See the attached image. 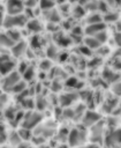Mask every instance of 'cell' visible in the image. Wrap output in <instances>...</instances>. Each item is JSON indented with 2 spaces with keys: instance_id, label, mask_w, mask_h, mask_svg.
I'll return each instance as SVG.
<instances>
[{
  "instance_id": "2",
  "label": "cell",
  "mask_w": 121,
  "mask_h": 148,
  "mask_svg": "<svg viewBox=\"0 0 121 148\" xmlns=\"http://www.w3.org/2000/svg\"><path fill=\"white\" fill-rule=\"evenodd\" d=\"M41 121H43V114L39 111H29V112L24 113L21 126L32 130V128H36Z\"/></svg>"
},
{
  "instance_id": "48",
  "label": "cell",
  "mask_w": 121,
  "mask_h": 148,
  "mask_svg": "<svg viewBox=\"0 0 121 148\" xmlns=\"http://www.w3.org/2000/svg\"><path fill=\"white\" fill-rule=\"evenodd\" d=\"M52 88H53L54 91H58V90L61 88V84H60L59 82H54V83H52Z\"/></svg>"
},
{
  "instance_id": "30",
  "label": "cell",
  "mask_w": 121,
  "mask_h": 148,
  "mask_svg": "<svg viewBox=\"0 0 121 148\" xmlns=\"http://www.w3.org/2000/svg\"><path fill=\"white\" fill-rule=\"evenodd\" d=\"M97 39H98V42L100 43V44H104L106 40H107V34H106V31L105 30H101V31H99V32H97L96 35H93Z\"/></svg>"
},
{
  "instance_id": "36",
  "label": "cell",
  "mask_w": 121,
  "mask_h": 148,
  "mask_svg": "<svg viewBox=\"0 0 121 148\" xmlns=\"http://www.w3.org/2000/svg\"><path fill=\"white\" fill-rule=\"evenodd\" d=\"M62 117L66 119H74L75 114H74V109H67L65 111H62Z\"/></svg>"
},
{
  "instance_id": "25",
  "label": "cell",
  "mask_w": 121,
  "mask_h": 148,
  "mask_svg": "<svg viewBox=\"0 0 121 148\" xmlns=\"http://www.w3.org/2000/svg\"><path fill=\"white\" fill-rule=\"evenodd\" d=\"M8 36L16 43V42H18V40H21V32L18 31V30H16V29H14V28H10V29H8Z\"/></svg>"
},
{
  "instance_id": "45",
  "label": "cell",
  "mask_w": 121,
  "mask_h": 148,
  "mask_svg": "<svg viewBox=\"0 0 121 148\" xmlns=\"http://www.w3.org/2000/svg\"><path fill=\"white\" fill-rule=\"evenodd\" d=\"M16 148H31V147L29 146V143H27V141H22L20 145L16 146Z\"/></svg>"
},
{
  "instance_id": "32",
  "label": "cell",
  "mask_w": 121,
  "mask_h": 148,
  "mask_svg": "<svg viewBox=\"0 0 121 148\" xmlns=\"http://www.w3.org/2000/svg\"><path fill=\"white\" fill-rule=\"evenodd\" d=\"M56 42H58V44L61 45V46H68V45L71 43V39L68 38V37H66V36H62V35H61L59 38H56Z\"/></svg>"
},
{
  "instance_id": "46",
  "label": "cell",
  "mask_w": 121,
  "mask_h": 148,
  "mask_svg": "<svg viewBox=\"0 0 121 148\" xmlns=\"http://www.w3.org/2000/svg\"><path fill=\"white\" fill-rule=\"evenodd\" d=\"M113 68H114V69H120V71H121V60H116V61H114V64H113Z\"/></svg>"
},
{
  "instance_id": "4",
  "label": "cell",
  "mask_w": 121,
  "mask_h": 148,
  "mask_svg": "<svg viewBox=\"0 0 121 148\" xmlns=\"http://www.w3.org/2000/svg\"><path fill=\"white\" fill-rule=\"evenodd\" d=\"M27 22H28V18L24 14H15V15L8 14L7 16H5L2 25L7 29H10L16 27H23L24 24H27Z\"/></svg>"
},
{
  "instance_id": "14",
  "label": "cell",
  "mask_w": 121,
  "mask_h": 148,
  "mask_svg": "<svg viewBox=\"0 0 121 148\" xmlns=\"http://www.w3.org/2000/svg\"><path fill=\"white\" fill-rule=\"evenodd\" d=\"M7 140L10 142V145L12 146H14V147H16L17 145H20L23 140H22V138H21V135H20V133H18V131H13V132H10L8 135H7Z\"/></svg>"
},
{
  "instance_id": "24",
  "label": "cell",
  "mask_w": 121,
  "mask_h": 148,
  "mask_svg": "<svg viewBox=\"0 0 121 148\" xmlns=\"http://www.w3.org/2000/svg\"><path fill=\"white\" fill-rule=\"evenodd\" d=\"M20 103L22 104L23 109H25V110H31L33 108V105H35L33 99L31 97H29V96H27L25 98H23L22 101H20Z\"/></svg>"
},
{
  "instance_id": "8",
  "label": "cell",
  "mask_w": 121,
  "mask_h": 148,
  "mask_svg": "<svg viewBox=\"0 0 121 148\" xmlns=\"http://www.w3.org/2000/svg\"><path fill=\"white\" fill-rule=\"evenodd\" d=\"M15 65H16L15 61L9 56H6V54L0 56V74L1 75H7L10 72H13L15 68Z\"/></svg>"
},
{
  "instance_id": "1",
  "label": "cell",
  "mask_w": 121,
  "mask_h": 148,
  "mask_svg": "<svg viewBox=\"0 0 121 148\" xmlns=\"http://www.w3.org/2000/svg\"><path fill=\"white\" fill-rule=\"evenodd\" d=\"M88 136V132L86 130H84V127H75L71 131H69L68 133V138H67V142L70 147H80L82 146Z\"/></svg>"
},
{
  "instance_id": "43",
  "label": "cell",
  "mask_w": 121,
  "mask_h": 148,
  "mask_svg": "<svg viewBox=\"0 0 121 148\" xmlns=\"http://www.w3.org/2000/svg\"><path fill=\"white\" fill-rule=\"evenodd\" d=\"M78 148H99V145L98 143H93V142H91V143H89V145H86V146H80Z\"/></svg>"
},
{
  "instance_id": "5",
  "label": "cell",
  "mask_w": 121,
  "mask_h": 148,
  "mask_svg": "<svg viewBox=\"0 0 121 148\" xmlns=\"http://www.w3.org/2000/svg\"><path fill=\"white\" fill-rule=\"evenodd\" d=\"M104 143L109 148H115L121 146V128H115L109 131L104 138Z\"/></svg>"
},
{
  "instance_id": "16",
  "label": "cell",
  "mask_w": 121,
  "mask_h": 148,
  "mask_svg": "<svg viewBox=\"0 0 121 148\" xmlns=\"http://www.w3.org/2000/svg\"><path fill=\"white\" fill-rule=\"evenodd\" d=\"M27 28L31 32H39L43 29V27H41V24H40V22L38 20H30V21H28L27 22Z\"/></svg>"
},
{
  "instance_id": "17",
  "label": "cell",
  "mask_w": 121,
  "mask_h": 148,
  "mask_svg": "<svg viewBox=\"0 0 121 148\" xmlns=\"http://www.w3.org/2000/svg\"><path fill=\"white\" fill-rule=\"evenodd\" d=\"M15 42L8 36V34H0V45L3 47H12Z\"/></svg>"
},
{
  "instance_id": "20",
  "label": "cell",
  "mask_w": 121,
  "mask_h": 148,
  "mask_svg": "<svg viewBox=\"0 0 121 148\" xmlns=\"http://www.w3.org/2000/svg\"><path fill=\"white\" fill-rule=\"evenodd\" d=\"M18 133H20V135H21V138H22L23 141L31 140V138H32V135H33V133H32L31 130L25 128V127H22V126H21V128L18 130Z\"/></svg>"
},
{
  "instance_id": "29",
  "label": "cell",
  "mask_w": 121,
  "mask_h": 148,
  "mask_svg": "<svg viewBox=\"0 0 121 148\" xmlns=\"http://www.w3.org/2000/svg\"><path fill=\"white\" fill-rule=\"evenodd\" d=\"M7 132H6V127L2 123H0V145H3L7 141Z\"/></svg>"
},
{
  "instance_id": "21",
  "label": "cell",
  "mask_w": 121,
  "mask_h": 148,
  "mask_svg": "<svg viewBox=\"0 0 121 148\" xmlns=\"http://www.w3.org/2000/svg\"><path fill=\"white\" fill-rule=\"evenodd\" d=\"M36 108L39 110V111H43V110H45L46 109V106H47V101H46V98L45 97H43V96H38L37 98H36Z\"/></svg>"
},
{
  "instance_id": "49",
  "label": "cell",
  "mask_w": 121,
  "mask_h": 148,
  "mask_svg": "<svg viewBox=\"0 0 121 148\" xmlns=\"http://www.w3.org/2000/svg\"><path fill=\"white\" fill-rule=\"evenodd\" d=\"M81 32H82V30H81V28H78V27H76V28L73 29V35H80Z\"/></svg>"
},
{
  "instance_id": "47",
  "label": "cell",
  "mask_w": 121,
  "mask_h": 148,
  "mask_svg": "<svg viewBox=\"0 0 121 148\" xmlns=\"http://www.w3.org/2000/svg\"><path fill=\"white\" fill-rule=\"evenodd\" d=\"M36 3H37V0H28V1L25 2V5H27L28 7H35Z\"/></svg>"
},
{
  "instance_id": "10",
  "label": "cell",
  "mask_w": 121,
  "mask_h": 148,
  "mask_svg": "<svg viewBox=\"0 0 121 148\" xmlns=\"http://www.w3.org/2000/svg\"><path fill=\"white\" fill-rule=\"evenodd\" d=\"M78 98H80V95L77 92H75V91L65 92V94H61L60 95V97H59V104H60V106L68 108L74 102H76Z\"/></svg>"
},
{
  "instance_id": "53",
  "label": "cell",
  "mask_w": 121,
  "mask_h": 148,
  "mask_svg": "<svg viewBox=\"0 0 121 148\" xmlns=\"http://www.w3.org/2000/svg\"><path fill=\"white\" fill-rule=\"evenodd\" d=\"M120 110H121V101H120Z\"/></svg>"
},
{
  "instance_id": "37",
  "label": "cell",
  "mask_w": 121,
  "mask_h": 148,
  "mask_svg": "<svg viewBox=\"0 0 121 148\" xmlns=\"http://www.w3.org/2000/svg\"><path fill=\"white\" fill-rule=\"evenodd\" d=\"M84 14H85V10L83 9V7L77 6V7L74 9V16H75V17H82Z\"/></svg>"
},
{
  "instance_id": "9",
  "label": "cell",
  "mask_w": 121,
  "mask_h": 148,
  "mask_svg": "<svg viewBox=\"0 0 121 148\" xmlns=\"http://www.w3.org/2000/svg\"><path fill=\"white\" fill-rule=\"evenodd\" d=\"M99 120H101V116L92 110H88L82 116V124L84 127H91L94 124H97Z\"/></svg>"
},
{
  "instance_id": "11",
  "label": "cell",
  "mask_w": 121,
  "mask_h": 148,
  "mask_svg": "<svg viewBox=\"0 0 121 148\" xmlns=\"http://www.w3.org/2000/svg\"><path fill=\"white\" fill-rule=\"evenodd\" d=\"M24 9V5L21 0H8L7 1V13L10 15L21 14Z\"/></svg>"
},
{
  "instance_id": "34",
  "label": "cell",
  "mask_w": 121,
  "mask_h": 148,
  "mask_svg": "<svg viewBox=\"0 0 121 148\" xmlns=\"http://www.w3.org/2000/svg\"><path fill=\"white\" fill-rule=\"evenodd\" d=\"M39 67H40L41 71H48V69H51V67H52V62H51L50 59L41 60L40 64H39Z\"/></svg>"
},
{
  "instance_id": "41",
  "label": "cell",
  "mask_w": 121,
  "mask_h": 148,
  "mask_svg": "<svg viewBox=\"0 0 121 148\" xmlns=\"http://www.w3.org/2000/svg\"><path fill=\"white\" fill-rule=\"evenodd\" d=\"M7 102H8V96H7L5 92H2V94L0 95V108H3Z\"/></svg>"
},
{
  "instance_id": "50",
  "label": "cell",
  "mask_w": 121,
  "mask_h": 148,
  "mask_svg": "<svg viewBox=\"0 0 121 148\" xmlns=\"http://www.w3.org/2000/svg\"><path fill=\"white\" fill-rule=\"evenodd\" d=\"M3 18H5V16H3V14L0 12V27L3 24Z\"/></svg>"
},
{
  "instance_id": "18",
  "label": "cell",
  "mask_w": 121,
  "mask_h": 148,
  "mask_svg": "<svg viewBox=\"0 0 121 148\" xmlns=\"http://www.w3.org/2000/svg\"><path fill=\"white\" fill-rule=\"evenodd\" d=\"M103 76H104L105 81H107V82H109V83L115 82V81L118 80V77H119V75H116V73H114V72L111 71V69H105L104 73H103Z\"/></svg>"
},
{
  "instance_id": "12",
  "label": "cell",
  "mask_w": 121,
  "mask_h": 148,
  "mask_svg": "<svg viewBox=\"0 0 121 148\" xmlns=\"http://www.w3.org/2000/svg\"><path fill=\"white\" fill-rule=\"evenodd\" d=\"M10 50H12V54L15 58H20L27 52V43L23 40H18L10 47Z\"/></svg>"
},
{
  "instance_id": "26",
  "label": "cell",
  "mask_w": 121,
  "mask_h": 148,
  "mask_svg": "<svg viewBox=\"0 0 121 148\" xmlns=\"http://www.w3.org/2000/svg\"><path fill=\"white\" fill-rule=\"evenodd\" d=\"M112 92L116 96V97H121V82L120 81H115L112 83Z\"/></svg>"
},
{
  "instance_id": "3",
  "label": "cell",
  "mask_w": 121,
  "mask_h": 148,
  "mask_svg": "<svg viewBox=\"0 0 121 148\" xmlns=\"http://www.w3.org/2000/svg\"><path fill=\"white\" fill-rule=\"evenodd\" d=\"M105 138V123L103 120H99L97 124L91 126L90 130V140L93 143H103Z\"/></svg>"
},
{
  "instance_id": "19",
  "label": "cell",
  "mask_w": 121,
  "mask_h": 148,
  "mask_svg": "<svg viewBox=\"0 0 121 148\" xmlns=\"http://www.w3.org/2000/svg\"><path fill=\"white\" fill-rule=\"evenodd\" d=\"M16 113H17V111H16V109H15L14 106H8V108L5 109L3 116H5V118H7L9 121H14Z\"/></svg>"
},
{
  "instance_id": "31",
  "label": "cell",
  "mask_w": 121,
  "mask_h": 148,
  "mask_svg": "<svg viewBox=\"0 0 121 148\" xmlns=\"http://www.w3.org/2000/svg\"><path fill=\"white\" fill-rule=\"evenodd\" d=\"M46 54H47V57H48L50 59H55V58L58 57V50H56V47L53 46V45L48 46Z\"/></svg>"
},
{
  "instance_id": "33",
  "label": "cell",
  "mask_w": 121,
  "mask_h": 148,
  "mask_svg": "<svg viewBox=\"0 0 121 148\" xmlns=\"http://www.w3.org/2000/svg\"><path fill=\"white\" fill-rule=\"evenodd\" d=\"M40 7L43 9H52L54 6V1L53 0H40Z\"/></svg>"
},
{
  "instance_id": "38",
  "label": "cell",
  "mask_w": 121,
  "mask_h": 148,
  "mask_svg": "<svg viewBox=\"0 0 121 148\" xmlns=\"http://www.w3.org/2000/svg\"><path fill=\"white\" fill-rule=\"evenodd\" d=\"M31 46H32L33 49L40 47V38H39L38 36H33V37L31 38Z\"/></svg>"
},
{
  "instance_id": "39",
  "label": "cell",
  "mask_w": 121,
  "mask_h": 148,
  "mask_svg": "<svg viewBox=\"0 0 121 148\" xmlns=\"http://www.w3.org/2000/svg\"><path fill=\"white\" fill-rule=\"evenodd\" d=\"M48 20L52 22V23H55V22H59L60 21V16L56 12H53V13H50L48 15Z\"/></svg>"
},
{
  "instance_id": "22",
  "label": "cell",
  "mask_w": 121,
  "mask_h": 148,
  "mask_svg": "<svg viewBox=\"0 0 121 148\" xmlns=\"http://www.w3.org/2000/svg\"><path fill=\"white\" fill-rule=\"evenodd\" d=\"M22 76H23V80L24 81H30L33 79L35 76V69L32 66H28V68L22 73Z\"/></svg>"
},
{
  "instance_id": "23",
  "label": "cell",
  "mask_w": 121,
  "mask_h": 148,
  "mask_svg": "<svg viewBox=\"0 0 121 148\" xmlns=\"http://www.w3.org/2000/svg\"><path fill=\"white\" fill-rule=\"evenodd\" d=\"M25 87H27V84H25V82H24V80H21V81H18L12 89H10V91L12 92H14V94H20V92H22V91H24V89H25Z\"/></svg>"
},
{
  "instance_id": "42",
  "label": "cell",
  "mask_w": 121,
  "mask_h": 148,
  "mask_svg": "<svg viewBox=\"0 0 121 148\" xmlns=\"http://www.w3.org/2000/svg\"><path fill=\"white\" fill-rule=\"evenodd\" d=\"M114 42H115V44L119 47H121V31L115 32V35H114Z\"/></svg>"
},
{
  "instance_id": "13",
  "label": "cell",
  "mask_w": 121,
  "mask_h": 148,
  "mask_svg": "<svg viewBox=\"0 0 121 148\" xmlns=\"http://www.w3.org/2000/svg\"><path fill=\"white\" fill-rule=\"evenodd\" d=\"M105 28H106V25H105V23H103V22L88 24V27L85 28V34L89 35V36H93V35H96L97 32H99V31H101V30H105Z\"/></svg>"
},
{
  "instance_id": "40",
  "label": "cell",
  "mask_w": 121,
  "mask_h": 148,
  "mask_svg": "<svg viewBox=\"0 0 121 148\" xmlns=\"http://www.w3.org/2000/svg\"><path fill=\"white\" fill-rule=\"evenodd\" d=\"M105 20H106L107 22H114V21L118 20V15L114 14V13H109V14H107V15L105 16Z\"/></svg>"
},
{
  "instance_id": "51",
  "label": "cell",
  "mask_w": 121,
  "mask_h": 148,
  "mask_svg": "<svg viewBox=\"0 0 121 148\" xmlns=\"http://www.w3.org/2000/svg\"><path fill=\"white\" fill-rule=\"evenodd\" d=\"M38 148H51V147H50V146H47V145H45V143H43V145L38 146Z\"/></svg>"
},
{
  "instance_id": "15",
  "label": "cell",
  "mask_w": 121,
  "mask_h": 148,
  "mask_svg": "<svg viewBox=\"0 0 121 148\" xmlns=\"http://www.w3.org/2000/svg\"><path fill=\"white\" fill-rule=\"evenodd\" d=\"M84 45L91 50H96V49H99L101 44L98 42V39L94 36H89V37L84 38Z\"/></svg>"
},
{
  "instance_id": "28",
  "label": "cell",
  "mask_w": 121,
  "mask_h": 148,
  "mask_svg": "<svg viewBox=\"0 0 121 148\" xmlns=\"http://www.w3.org/2000/svg\"><path fill=\"white\" fill-rule=\"evenodd\" d=\"M101 16L99 14H91L88 18H86V23L88 24H92V23H98V22H101Z\"/></svg>"
},
{
  "instance_id": "44",
  "label": "cell",
  "mask_w": 121,
  "mask_h": 148,
  "mask_svg": "<svg viewBox=\"0 0 121 148\" xmlns=\"http://www.w3.org/2000/svg\"><path fill=\"white\" fill-rule=\"evenodd\" d=\"M27 68H28V64H27V62H21V66H20V71H18V73H20V74H22Z\"/></svg>"
},
{
  "instance_id": "52",
  "label": "cell",
  "mask_w": 121,
  "mask_h": 148,
  "mask_svg": "<svg viewBox=\"0 0 121 148\" xmlns=\"http://www.w3.org/2000/svg\"><path fill=\"white\" fill-rule=\"evenodd\" d=\"M2 148H12V147H2Z\"/></svg>"
},
{
  "instance_id": "6",
  "label": "cell",
  "mask_w": 121,
  "mask_h": 148,
  "mask_svg": "<svg viewBox=\"0 0 121 148\" xmlns=\"http://www.w3.org/2000/svg\"><path fill=\"white\" fill-rule=\"evenodd\" d=\"M21 80H22V79H21L20 73L13 71V72H10L9 74L5 75V77H3L2 81H1V87H2L3 90L10 91V89H12L18 81H21Z\"/></svg>"
},
{
  "instance_id": "27",
  "label": "cell",
  "mask_w": 121,
  "mask_h": 148,
  "mask_svg": "<svg viewBox=\"0 0 121 148\" xmlns=\"http://www.w3.org/2000/svg\"><path fill=\"white\" fill-rule=\"evenodd\" d=\"M116 104H118V99H116V98H109L108 101L105 102L104 109H105V110H108V112H109V111H112V110L116 106Z\"/></svg>"
},
{
  "instance_id": "7",
  "label": "cell",
  "mask_w": 121,
  "mask_h": 148,
  "mask_svg": "<svg viewBox=\"0 0 121 148\" xmlns=\"http://www.w3.org/2000/svg\"><path fill=\"white\" fill-rule=\"evenodd\" d=\"M54 133H55V125L52 124L51 121H48V123H43V124L40 123L36 127L33 134H38V135H41L45 139H47V138H51Z\"/></svg>"
},
{
  "instance_id": "35",
  "label": "cell",
  "mask_w": 121,
  "mask_h": 148,
  "mask_svg": "<svg viewBox=\"0 0 121 148\" xmlns=\"http://www.w3.org/2000/svg\"><path fill=\"white\" fill-rule=\"evenodd\" d=\"M80 82H78V80L76 79V77H69V79H67V81H66V87H70V88H74V87H77V84H78Z\"/></svg>"
}]
</instances>
